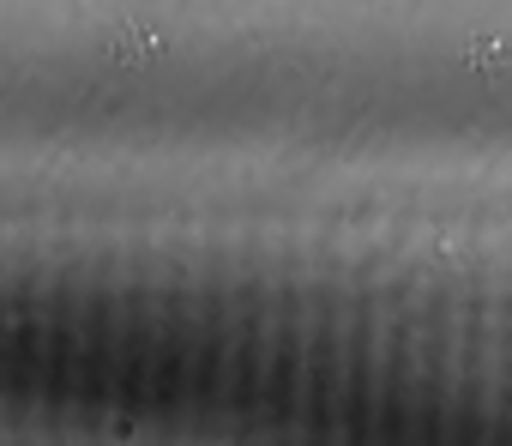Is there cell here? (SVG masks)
<instances>
[{"label": "cell", "instance_id": "1", "mask_svg": "<svg viewBox=\"0 0 512 446\" xmlns=\"http://www.w3.org/2000/svg\"><path fill=\"white\" fill-rule=\"evenodd\" d=\"M109 55H115V61H151V55H163V31L121 25V31L109 37Z\"/></svg>", "mask_w": 512, "mask_h": 446}]
</instances>
